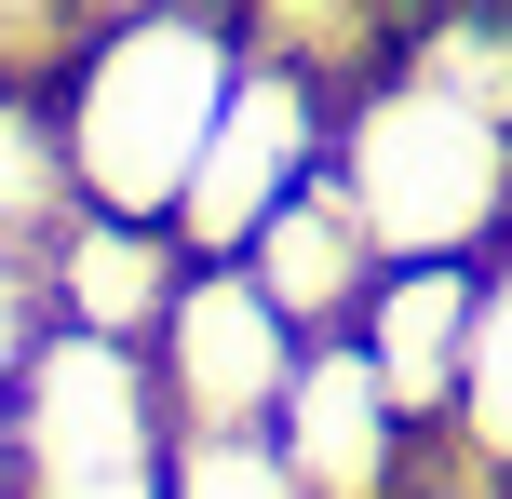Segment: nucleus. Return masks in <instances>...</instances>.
Listing matches in <instances>:
<instances>
[{
    "mask_svg": "<svg viewBox=\"0 0 512 499\" xmlns=\"http://www.w3.org/2000/svg\"><path fill=\"white\" fill-rule=\"evenodd\" d=\"M243 81V27L216 0H135L81 41V68L54 81V135H68L81 203L108 216H176L189 162H203L216 108Z\"/></svg>",
    "mask_w": 512,
    "mask_h": 499,
    "instance_id": "obj_1",
    "label": "nucleus"
},
{
    "mask_svg": "<svg viewBox=\"0 0 512 499\" xmlns=\"http://www.w3.org/2000/svg\"><path fill=\"white\" fill-rule=\"evenodd\" d=\"M337 176L391 257H499L512 243V122L432 68H378L337 95Z\"/></svg>",
    "mask_w": 512,
    "mask_h": 499,
    "instance_id": "obj_2",
    "label": "nucleus"
},
{
    "mask_svg": "<svg viewBox=\"0 0 512 499\" xmlns=\"http://www.w3.org/2000/svg\"><path fill=\"white\" fill-rule=\"evenodd\" d=\"M0 419H14V499H162L176 419H162V378L135 338L41 311V338L0 378Z\"/></svg>",
    "mask_w": 512,
    "mask_h": 499,
    "instance_id": "obj_3",
    "label": "nucleus"
},
{
    "mask_svg": "<svg viewBox=\"0 0 512 499\" xmlns=\"http://www.w3.org/2000/svg\"><path fill=\"white\" fill-rule=\"evenodd\" d=\"M297 324H283V297L256 284L243 257H189L176 311H162L149 338V378H162V419L176 432H270L283 392H297Z\"/></svg>",
    "mask_w": 512,
    "mask_h": 499,
    "instance_id": "obj_4",
    "label": "nucleus"
},
{
    "mask_svg": "<svg viewBox=\"0 0 512 499\" xmlns=\"http://www.w3.org/2000/svg\"><path fill=\"white\" fill-rule=\"evenodd\" d=\"M324 162H337V95L297 81V68H270V54H243L230 108H216L203 162H189V189H176V243L189 257H243V243L270 230V203L297 176H324Z\"/></svg>",
    "mask_w": 512,
    "mask_h": 499,
    "instance_id": "obj_5",
    "label": "nucleus"
},
{
    "mask_svg": "<svg viewBox=\"0 0 512 499\" xmlns=\"http://www.w3.org/2000/svg\"><path fill=\"white\" fill-rule=\"evenodd\" d=\"M270 432H283V459H297L310 499H405L432 419L391 405V378L364 365V338H310V351H297V392H283Z\"/></svg>",
    "mask_w": 512,
    "mask_h": 499,
    "instance_id": "obj_6",
    "label": "nucleus"
},
{
    "mask_svg": "<svg viewBox=\"0 0 512 499\" xmlns=\"http://www.w3.org/2000/svg\"><path fill=\"white\" fill-rule=\"evenodd\" d=\"M243 270L256 284L283 297V324H297V338H351L364 324V297H378V270H391V243L364 230V203H351V176H297L270 203V230L243 243Z\"/></svg>",
    "mask_w": 512,
    "mask_h": 499,
    "instance_id": "obj_7",
    "label": "nucleus"
},
{
    "mask_svg": "<svg viewBox=\"0 0 512 499\" xmlns=\"http://www.w3.org/2000/svg\"><path fill=\"white\" fill-rule=\"evenodd\" d=\"M27 270H41V311H54V324H95V338H135V351H149L162 311H176V284H189V243H176V216H108V203H81Z\"/></svg>",
    "mask_w": 512,
    "mask_h": 499,
    "instance_id": "obj_8",
    "label": "nucleus"
},
{
    "mask_svg": "<svg viewBox=\"0 0 512 499\" xmlns=\"http://www.w3.org/2000/svg\"><path fill=\"white\" fill-rule=\"evenodd\" d=\"M472 311H486V257H391L378 297H364V365L391 378V405L405 419L445 432V405H459V365H472Z\"/></svg>",
    "mask_w": 512,
    "mask_h": 499,
    "instance_id": "obj_9",
    "label": "nucleus"
},
{
    "mask_svg": "<svg viewBox=\"0 0 512 499\" xmlns=\"http://www.w3.org/2000/svg\"><path fill=\"white\" fill-rule=\"evenodd\" d=\"M486 473H512V257H486V311H472V365H459V405H445Z\"/></svg>",
    "mask_w": 512,
    "mask_h": 499,
    "instance_id": "obj_10",
    "label": "nucleus"
},
{
    "mask_svg": "<svg viewBox=\"0 0 512 499\" xmlns=\"http://www.w3.org/2000/svg\"><path fill=\"white\" fill-rule=\"evenodd\" d=\"M162 499H310V486L283 459V432H176Z\"/></svg>",
    "mask_w": 512,
    "mask_h": 499,
    "instance_id": "obj_11",
    "label": "nucleus"
},
{
    "mask_svg": "<svg viewBox=\"0 0 512 499\" xmlns=\"http://www.w3.org/2000/svg\"><path fill=\"white\" fill-rule=\"evenodd\" d=\"M0 499H14V419H0Z\"/></svg>",
    "mask_w": 512,
    "mask_h": 499,
    "instance_id": "obj_12",
    "label": "nucleus"
}]
</instances>
